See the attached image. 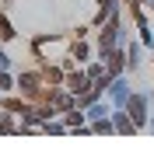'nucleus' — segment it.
Here are the masks:
<instances>
[{"label": "nucleus", "instance_id": "nucleus-1", "mask_svg": "<svg viewBox=\"0 0 154 157\" xmlns=\"http://www.w3.org/2000/svg\"><path fill=\"white\" fill-rule=\"evenodd\" d=\"M67 45H70V32H39L28 39V52L39 63H60V56H67Z\"/></svg>", "mask_w": 154, "mask_h": 157}, {"label": "nucleus", "instance_id": "nucleus-2", "mask_svg": "<svg viewBox=\"0 0 154 157\" xmlns=\"http://www.w3.org/2000/svg\"><path fill=\"white\" fill-rule=\"evenodd\" d=\"M14 84H18V94L28 98L32 105L42 101V94H46V80H42V70L35 67V63H32V67H21L14 73Z\"/></svg>", "mask_w": 154, "mask_h": 157}, {"label": "nucleus", "instance_id": "nucleus-3", "mask_svg": "<svg viewBox=\"0 0 154 157\" xmlns=\"http://www.w3.org/2000/svg\"><path fill=\"white\" fill-rule=\"evenodd\" d=\"M151 101H154L151 91H133L130 101H126V112H130L133 126H137L140 133H144V126H147V119H151Z\"/></svg>", "mask_w": 154, "mask_h": 157}, {"label": "nucleus", "instance_id": "nucleus-4", "mask_svg": "<svg viewBox=\"0 0 154 157\" xmlns=\"http://www.w3.org/2000/svg\"><path fill=\"white\" fill-rule=\"evenodd\" d=\"M130 94H133L130 73H119V77H112V84H109V91H105V98H109V105H112V108H126Z\"/></svg>", "mask_w": 154, "mask_h": 157}, {"label": "nucleus", "instance_id": "nucleus-5", "mask_svg": "<svg viewBox=\"0 0 154 157\" xmlns=\"http://www.w3.org/2000/svg\"><path fill=\"white\" fill-rule=\"evenodd\" d=\"M63 87L70 91V94H84L88 87H91V77H88V70L84 67H74V70H67V77H63Z\"/></svg>", "mask_w": 154, "mask_h": 157}, {"label": "nucleus", "instance_id": "nucleus-6", "mask_svg": "<svg viewBox=\"0 0 154 157\" xmlns=\"http://www.w3.org/2000/svg\"><path fill=\"white\" fill-rule=\"evenodd\" d=\"M67 52H70V59H74L77 67H84V63L95 59V42H91V39H70Z\"/></svg>", "mask_w": 154, "mask_h": 157}, {"label": "nucleus", "instance_id": "nucleus-7", "mask_svg": "<svg viewBox=\"0 0 154 157\" xmlns=\"http://www.w3.org/2000/svg\"><path fill=\"white\" fill-rule=\"evenodd\" d=\"M42 101H46V105H53V108H56L60 115L67 112V108H74V94H70V91L63 87V84H60V87H46Z\"/></svg>", "mask_w": 154, "mask_h": 157}, {"label": "nucleus", "instance_id": "nucleus-8", "mask_svg": "<svg viewBox=\"0 0 154 157\" xmlns=\"http://www.w3.org/2000/svg\"><path fill=\"white\" fill-rule=\"evenodd\" d=\"M144 59H147V49H144L140 39H130L126 42V73H137L144 67Z\"/></svg>", "mask_w": 154, "mask_h": 157}, {"label": "nucleus", "instance_id": "nucleus-9", "mask_svg": "<svg viewBox=\"0 0 154 157\" xmlns=\"http://www.w3.org/2000/svg\"><path fill=\"white\" fill-rule=\"evenodd\" d=\"M105 70L112 73V77H119V73H126V45H116V49L105 52Z\"/></svg>", "mask_w": 154, "mask_h": 157}, {"label": "nucleus", "instance_id": "nucleus-10", "mask_svg": "<svg viewBox=\"0 0 154 157\" xmlns=\"http://www.w3.org/2000/svg\"><path fill=\"white\" fill-rule=\"evenodd\" d=\"M112 129L119 136H133V133H140L137 126H133V119H130V112L126 108H112Z\"/></svg>", "mask_w": 154, "mask_h": 157}, {"label": "nucleus", "instance_id": "nucleus-11", "mask_svg": "<svg viewBox=\"0 0 154 157\" xmlns=\"http://www.w3.org/2000/svg\"><path fill=\"white\" fill-rule=\"evenodd\" d=\"M39 70H42V80H46V87H60V84H63V77H67V70H63L60 63H39Z\"/></svg>", "mask_w": 154, "mask_h": 157}, {"label": "nucleus", "instance_id": "nucleus-12", "mask_svg": "<svg viewBox=\"0 0 154 157\" xmlns=\"http://www.w3.org/2000/svg\"><path fill=\"white\" fill-rule=\"evenodd\" d=\"M18 39V28H14V21L7 17V11L0 7V42H14Z\"/></svg>", "mask_w": 154, "mask_h": 157}, {"label": "nucleus", "instance_id": "nucleus-13", "mask_svg": "<svg viewBox=\"0 0 154 157\" xmlns=\"http://www.w3.org/2000/svg\"><path fill=\"white\" fill-rule=\"evenodd\" d=\"M88 129H91V136H112V112H109L105 119H95V122H88Z\"/></svg>", "mask_w": 154, "mask_h": 157}, {"label": "nucleus", "instance_id": "nucleus-14", "mask_svg": "<svg viewBox=\"0 0 154 157\" xmlns=\"http://www.w3.org/2000/svg\"><path fill=\"white\" fill-rule=\"evenodd\" d=\"M39 133H42V136H70L60 115H56V119H49V122H42V126H39Z\"/></svg>", "mask_w": 154, "mask_h": 157}, {"label": "nucleus", "instance_id": "nucleus-15", "mask_svg": "<svg viewBox=\"0 0 154 157\" xmlns=\"http://www.w3.org/2000/svg\"><path fill=\"white\" fill-rule=\"evenodd\" d=\"M14 133H18V115L0 108V136H14Z\"/></svg>", "mask_w": 154, "mask_h": 157}, {"label": "nucleus", "instance_id": "nucleus-16", "mask_svg": "<svg viewBox=\"0 0 154 157\" xmlns=\"http://www.w3.org/2000/svg\"><path fill=\"white\" fill-rule=\"evenodd\" d=\"M137 39L144 42V49H147V52H154V28H151V21L137 25Z\"/></svg>", "mask_w": 154, "mask_h": 157}, {"label": "nucleus", "instance_id": "nucleus-17", "mask_svg": "<svg viewBox=\"0 0 154 157\" xmlns=\"http://www.w3.org/2000/svg\"><path fill=\"white\" fill-rule=\"evenodd\" d=\"M11 91H18V84H14V70H0V94H11Z\"/></svg>", "mask_w": 154, "mask_h": 157}, {"label": "nucleus", "instance_id": "nucleus-18", "mask_svg": "<svg viewBox=\"0 0 154 157\" xmlns=\"http://www.w3.org/2000/svg\"><path fill=\"white\" fill-rule=\"evenodd\" d=\"M84 70H88V77H91V80H98V77L105 73V63H102V59H91V63H84Z\"/></svg>", "mask_w": 154, "mask_h": 157}, {"label": "nucleus", "instance_id": "nucleus-19", "mask_svg": "<svg viewBox=\"0 0 154 157\" xmlns=\"http://www.w3.org/2000/svg\"><path fill=\"white\" fill-rule=\"evenodd\" d=\"M0 70H14V59L7 52V42H0Z\"/></svg>", "mask_w": 154, "mask_h": 157}, {"label": "nucleus", "instance_id": "nucleus-20", "mask_svg": "<svg viewBox=\"0 0 154 157\" xmlns=\"http://www.w3.org/2000/svg\"><path fill=\"white\" fill-rule=\"evenodd\" d=\"M91 35H95V28H91V25H77V28L70 32V39H91Z\"/></svg>", "mask_w": 154, "mask_h": 157}, {"label": "nucleus", "instance_id": "nucleus-21", "mask_svg": "<svg viewBox=\"0 0 154 157\" xmlns=\"http://www.w3.org/2000/svg\"><path fill=\"white\" fill-rule=\"evenodd\" d=\"M144 133H151V136H154V112H151V119H147V126H144Z\"/></svg>", "mask_w": 154, "mask_h": 157}, {"label": "nucleus", "instance_id": "nucleus-22", "mask_svg": "<svg viewBox=\"0 0 154 157\" xmlns=\"http://www.w3.org/2000/svg\"><path fill=\"white\" fill-rule=\"evenodd\" d=\"M147 14H151V17H154V0H151V4H147Z\"/></svg>", "mask_w": 154, "mask_h": 157}, {"label": "nucleus", "instance_id": "nucleus-23", "mask_svg": "<svg viewBox=\"0 0 154 157\" xmlns=\"http://www.w3.org/2000/svg\"><path fill=\"white\" fill-rule=\"evenodd\" d=\"M151 70H154V56H151Z\"/></svg>", "mask_w": 154, "mask_h": 157}]
</instances>
